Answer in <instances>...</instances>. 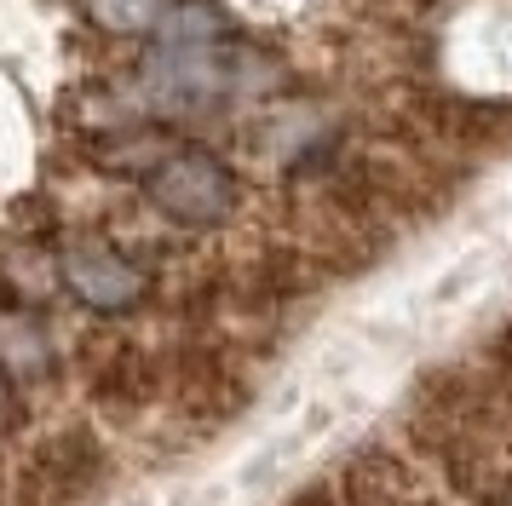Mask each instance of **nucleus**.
Listing matches in <instances>:
<instances>
[{
    "label": "nucleus",
    "mask_w": 512,
    "mask_h": 506,
    "mask_svg": "<svg viewBox=\"0 0 512 506\" xmlns=\"http://www.w3.org/2000/svg\"><path fill=\"white\" fill-rule=\"evenodd\" d=\"M139 179H144V202L185 230H219L242 207L236 167L225 156H213L208 144H167Z\"/></svg>",
    "instance_id": "obj_1"
},
{
    "label": "nucleus",
    "mask_w": 512,
    "mask_h": 506,
    "mask_svg": "<svg viewBox=\"0 0 512 506\" xmlns=\"http://www.w3.org/2000/svg\"><path fill=\"white\" fill-rule=\"evenodd\" d=\"M58 276L70 288L75 305H87L98 317H127L150 299V271L139 253H127L110 236H75L58 253Z\"/></svg>",
    "instance_id": "obj_2"
},
{
    "label": "nucleus",
    "mask_w": 512,
    "mask_h": 506,
    "mask_svg": "<svg viewBox=\"0 0 512 506\" xmlns=\"http://www.w3.org/2000/svg\"><path fill=\"white\" fill-rule=\"evenodd\" d=\"M110 478V449L93 426H64L41 437L24 460V501L41 506H81Z\"/></svg>",
    "instance_id": "obj_3"
},
{
    "label": "nucleus",
    "mask_w": 512,
    "mask_h": 506,
    "mask_svg": "<svg viewBox=\"0 0 512 506\" xmlns=\"http://www.w3.org/2000/svg\"><path fill=\"white\" fill-rule=\"evenodd\" d=\"M415 121L432 144L466 150V156H489L512 144V104L507 98H478V92H420Z\"/></svg>",
    "instance_id": "obj_4"
},
{
    "label": "nucleus",
    "mask_w": 512,
    "mask_h": 506,
    "mask_svg": "<svg viewBox=\"0 0 512 506\" xmlns=\"http://www.w3.org/2000/svg\"><path fill=\"white\" fill-rule=\"evenodd\" d=\"M167 386L179 397V409L202 426H225L248 409V380H242L236 357L219 351V345H190L185 357L167 368Z\"/></svg>",
    "instance_id": "obj_5"
},
{
    "label": "nucleus",
    "mask_w": 512,
    "mask_h": 506,
    "mask_svg": "<svg viewBox=\"0 0 512 506\" xmlns=\"http://www.w3.org/2000/svg\"><path fill=\"white\" fill-rule=\"evenodd\" d=\"M340 501L346 506H443V495L420 478L415 460L397 449H357L340 478Z\"/></svg>",
    "instance_id": "obj_6"
},
{
    "label": "nucleus",
    "mask_w": 512,
    "mask_h": 506,
    "mask_svg": "<svg viewBox=\"0 0 512 506\" xmlns=\"http://www.w3.org/2000/svg\"><path fill=\"white\" fill-rule=\"evenodd\" d=\"M58 368V345H52L47 317L24 305V299H0V374L12 386H29V380H52Z\"/></svg>",
    "instance_id": "obj_7"
},
{
    "label": "nucleus",
    "mask_w": 512,
    "mask_h": 506,
    "mask_svg": "<svg viewBox=\"0 0 512 506\" xmlns=\"http://www.w3.org/2000/svg\"><path fill=\"white\" fill-rule=\"evenodd\" d=\"M156 386H162V363H156L150 351H139V345H121L116 357H104L98 374H93V397L116 403V409H139V403H150Z\"/></svg>",
    "instance_id": "obj_8"
},
{
    "label": "nucleus",
    "mask_w": 512,
    "mask_h": 506,
    "mask_svg": "<svg viewBox=\"0 0 512 506\" xmlns=\"http://www.w3.org/2000/svg\"><path fill=\"white\" fill-rule=\"evenodd\" d=\"M179 0H81V12L104 35H156Z\"/></svg>",
    "instance_id": "obj_9"
},
{
    "label": "nucleus",
    "mask_w": 512,
    "mask_h": 506,
    "mask_svg": "<svg viewBox=\"0 0 512 506\" xmlns=\"http://www.w3.org/2000/svg\"><path fill=\"white\" fill-rule=\"evenodd\" d=\"M24 420H29V409H24V391H18L12 380H6V374H0V437H6V432H18Z\"/></svg>",
    "instance_id": "obj_10"
},
{
    "label": "nucleus",
    "mask_w": 512,
    "mask_h": 506,
    "mask_svg": "<svg viewBox=\"0 0 512 506\" xmlns=\"http://www.w3.org/2000/svg\"><path fill=\"white\" fill-rule=\"evenodd\" d=\"M489 368H495V380L512 391V322L495 334V340H489Z\"/></svg>",
    "instance_id": "obj_11"
},
{
    "label": "nucleus",
    "mask_w": 512,
    "mask_h": 506,
    "mask_svg": "<svg viewBox=\"0 0 512 506\" xmlns=\"http://www.w3.org/2000/svg\"><path fill=\"white\" fill-rule=\"evenodd\" d=\"M288 506H346V501H340V489H328V483H311V489H300V495H294Z\"/></svg>",
    "instance_id": "obj_12"
},
{
    "label": "nucleus",
    "mask_w": 512,
    "mask_h": 506,
    "mask_svg": "<svg viewBox=\"0 0 512 506\" xmlns=\"http://www.w3.org/2000/svg\"><path fill=\"white\" fill-rule=\"evenodd\" d=\"M24 506H41V501H24Z\"/></svg>",
    "instance_id": "obj_13"
}]
</instances>
